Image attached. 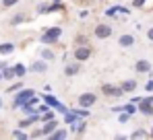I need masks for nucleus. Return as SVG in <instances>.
I'll list each match as a JSON object with an SVG mask.
<instances>
[{
    "instance_id": "obj_5",
    "label": "nucleus",
    "mask_w": 153,
    "mask_h": 140,
    "mask_svg": "<svg viewBox=\"0 0 153 140\" xmlns=\"http://www.w3.org/2000/svg\"><path fill=\"white\" fill-rule=\"evenodd\" d=\"M102 93L105 95V97H122L124 91H122V87H118V85H103Z\"/></svg>"
},
{
    "instance_id": "obj_6",
    "label": "nucleus",
    "mask_w": 153,
    "mask_h": 140,
    "mask_svg": "<svg viewBox=\"0 0 153 140\" xmlns=\"http://www.w3.org/2000/svg\"><path fill=\"white\" fill-rule=\"evenodd\" d=\"M42 97H44V101H46V103H48L50 107L58 109L60 113H66V111H68V109H66V107H64V105H62V103H60V101H58V99H56L54 95H42Z\"/></svg>"
},
{
    "instance_id": "obj_40",
    "label": "nucleus",
    "mask_w": 153,
    "mask_h": 140,
    "mask_svg": "<svg viewBox=\"0 0 153 140\" xmlns=\"http://www.w3.org/2000/svg\"><path fill=\"white\" fill-rule=\"evenodd\" d=\"M79 17H81V19H87V17H89V10H81Z\"/></svg>"
},
{
    "instance_id": "obj_28",
    "label": "nucleus",
    "mask_w": 153,
    "mask_h": 140,
    "mask_svg": "<svg viewBox=\"0 0 153 140\" xmlns=\"http://www.w3.org/2000/svg\"><path fill=\"white\" fill-rule=\"evenodd\" d=\"M37 13H39V15H48V13H50V4H39V6H37Z\"/></svg>"
},
{
    "instance_id": "obj_10",
    "label": "nucleus",
    "mask_w": 153,
    "mask_h": 140,
    "mask_svg": "<svg viewBox=\"0 0 153 140\" xmlns=\"http://www.w3.org/2000/svg\"><path fill=\"white\" fill-rule=\"evenodd\" d=\"M58 128V119L56 117H52V119H48V122H44V128H42V136H50L52 132Z\"/></svg>"
},
{
    "instance_id": "obj_13",
    "label": "nucleus",
    "mask_w": 153,
    "mask_h": 140,
    "mask_svg": "<svg viewBox=\"0 0 153 140\" xmlns=\"http://www.w3.org/2000/svg\"><path fill=\"white\" fill-rule=\"evenodd\" d=\"M128 13H130V10H128L126 6H110L103 15H105V17H116V15H128Z\"/></svg>"
},
{
    "instance_id": "obj_4",
    "label": "nucleus",
    "mask_w": 153,
    "mask_h": 140,
    "mask_svg": "<svg viewBox=\"0 0 153 140\" xmlns=\"http://www.w3.org/2000/svg\"><path fill=\"white\" fill-rule=\"evenodd\" d=\"M73 54H75L76 62H85V60H89V56H91V47L87 46V43H85V46H76Z\"/></svg>"
},
{
    "instance_id": "obj_15",
    "label": "nucleus",
    "mask_w": 153,
    "mask_h": 140,
    "mask_svg": "<svg viewBox=\"0 0 153 140\" xmlns=\"http://www.w3.org/2000/svg\"><path fill=\"white\" fill-rule=\"evenodd\" d=\"M79 70H81V62H73V64H66L64 74L66 76H75V74H79Z\"/></svg>"
},
{
    "instance_id": "obj_26",
    "label": "nucleus",
    "mask_w": 153,
    "mask_h": 140,
    "mask_svg": "<svg viewBox=\"0 0 153 140\" xmlns=\"http://www.w3.org/2000/svg\"><path fill=\"white\" fill-rule=\"evenodd\" d=\"M75 119H76V113H75V111H66V113H64V122H66L68 126H71Z\"/></svg>"
},
{
    "instance_id": "obj_45",
    "label": "nucleus",
    "mask_w": 153,
    "mask_h": 140,
    "mask_svg": "<svg viewBox=\"0 0 153 140\" xmlns=\"http://www.w3.org/2000/svg\"><path fill=\"white\" fill-rule=\"evenodd\" d=\"M0 107H2V99H0Z\"/></svg>"
},
{
    "instance_id": "obj_14",
    "label": "nucleus",
    "mask_w": 153,
    "mask_h": 140,
    "mask_svg": "<svg viewBox=\"0 0 153 140\" xmlns=\"http://www.w3.org/2000/svg\"><path fill=\"white\" fill-rule=\"evenodd\" d=\"M118 46L120 47H132L134 46V35H130V33L120 35V37H118Z\"/></svg>"
},
{
    "instance_id": "obj_20",
    "label": "nucleus",
    "mask_w": 153,
    "mask_h": 140,
    "mask_svg": "<svg viewBox=\"0 0 153 140\" xmlns=\"http://www.w3.org/2000/svg\"><path fill=\"white\" fill-rule=\"evenodd\" d=\"M13 70H15V78H23V76L27 74V68L21 64V62H17V64L13 66Z\"/></svg>"
},
{
    "instance_id": "obj_34",
    "label": "nucleus",
    "mask_w": 153,
    "mask_h": 140,
    "mask_svg": "<svg viewBox=\"0 0 153 140\" xmlns=\"http://www.w3.org/2000/svg\"><path fill=\"white\" fill-rule=\"evenodd\" d=\"M145 91H147V93H153V78H149V80L145 83Z\"/></svg>"
},
{
    "instance_id": "obj_30",
    "label": "nucleus",
    "mask_w": 153,
    "mask_h": 140,
    "mask_svg": "<svg viewBox=\"0 0 153 140\" xmlns=\"http://www.w3.org/2000/svg\"><path fill=\"white\" fill-rule=\"evenodd\" d=\"M25 21V17L23 15H15L13 19H10V25H19V23H23Z\"/></svg>"
},
{
    "instance_id": "obj_21",
    "label": "nucleus",
    "mask_w": 153,
    "mask_h": 140,
    "mask_svg": "<svg viewBox=\"0 0 153 140\" xmlns=\"http://www.w3.org/2000/svg\"><path fill=\"white\" fill-rule=\"evenodd\" d=\"M54 58H56V54H54V52H52L50 47H44V49H42V60H46V62H54Z\"/></svg>"
},
{
    "instance_id": "obj_8",
    "label": "nucleus",
    "mask_w": 153,
    "mask_h": 140,
    "mask_svg": "<svg viewBox=\"0 0 153 140\" xmlns=\"http://www.w3.org/2000/svg\"><path fill=\"white\" fill-rule=\"evenodd\" d=\"M95 101H97V95H93V93H83L81 97H79V105L81 107H91V105H95Z\"/></svg>"
},
{
    "instance_id": "obj_16",
    "label": "nucleus",
    "mask_w": 153,
    "mask_h": 140,
    "mask_svg": "<svg viewBox=\"0 0 153 140\" xmlns=\"http://www.w3.org/2000/svg\"><path fill=\"white\" fill-rule=\"evenodd\" d=\"M66 136H68V130H66V128H56L50 134L52 140H62V138H66Z\"/></svg>"
},
{
    "instance_id": "obj_44",
    "label": "nucleus",
    "mask_w": 153,
    "mask_h": 140,
    "mask_svg": "<svg viewBox=\"0 0 153 140\" xmlns=\"http://www.w3.org/2000/svg\"><path fill=\"white\" fill-rule=\"evenodd\" d=\"M0 80H2V72H0Z\"/></svg>"
},
{
    "instance_id": "obj_23",
    "label": "nucleus",
    "mask_w": 153,
    "mask_h": 140,
    "mask_svg": "<svg viewBox=\"0 0 153 140\" xmlns=\"http://www.w3.org/2000/svg\"><path fill=\"white\" fill-rule=\"evenodd\" d=\"M122 111H126L128 116H134V113L139 111V109H137V103H126V105L122 107Z\"/></svg>"
},
{
    "instance_id": "obj_32",
    "label": "nucleus",
    "mask_w": 153,
    "mask_h": 140,
    "mask_svg": "<svg viewBox=\"0 0 153 140\" xmlns=\"http://www.w3.org/2000/svg\"><path fill=\"white\" fill-rule=\"evenodd\" d=\"M118 119H120V122H122V124H126L128 119H130V116H128L126 111H120V113H118Z\"/></svg>"
},
{
    "instance_id": "obj_41",
    "label": "nucleus",
    "mask_w": 153,
    "mask_h": 140,
    "mask_svg": "<svg viewBox=\"0 0 153 140\" xmlns=\"http://www.w3.org/2000/svg\"><path fill=\"white\" fill-rule=\"evenodd\" d=\"M4 66H6V62H0V70L4 68Z\"/></svg>"
},
{
    "instance_id": "obj_9",
    "label": "nucleus",
    "mask_w": 153,
    "mask_h": 140,
    "mask_svg": "<svg viewBox=\"0 0 153 140\" xmlns=\"http://www.w3.org/2000/svg\"><path fill=\"white\" fill-rule=\"evenodd\" d=\"M29 72H33V74H44V72H48V62H46V60L33 62V64L29 66Z\"/></svg>"
},
{
    "instance_id": "obj_17",
    "label": "nucleus",
    "mask_w": 153,
    "mask_h": 140,
    "mask_svg": "<svg viewBox=\"0 0 153 140\" xmlns=\"http://www.w3.org/2000/svg\"><path fill=\"white\" fill-rule=\"evenodd\" d=\"M35 122H39V113H31V116L25 117L23 122H19V128H27V126H31V124H35Z\"/></svg>"
},
{
    "instance_id": "obj_35",
    "label": "nucleus",
    "mask_w": 153,
    "mask_h": 140,
    "mask_svg": "<svg viewBox=\"0 0 153 140\" xmlns=\"http://www.w3.org/2000/svg\"><path fill=\"white\" fill-rule=\"evenodd\" d=\"M19 0H2V6L4 8H8V6H13V4H17Z\"/></svg>"
},
{
    "instance_id": "obj_31",
    "label": "nucleus",
    "mask_w": 153,
    "mask_h": 140,
    "mask_svg": "<svg viewBox=\"0 0 153 140\" xmlns=\"http://www.w3.org/2000/svg\"><path fill=\"white\" fill-rule=\"evenodd\" d=\"M13 138H29V136H27L23 130H15V132H13Z\"/></svg>"
},
{
    "instance_id": "obj_22",
    "label": "nucleus",
    "mask_w": 153,
    "mask_h": 140,
    "mask_svg": "<svg viewBox=\"0 0 153 140\" xmlns=\"http://www.w3.org/2000/svg\"><path fill=\"white\" fill-rule=\"evenodd\" d=\"M0 72H2V80H13V78H15V70L8 68V66H4Z\"/></svg>"
},
{
    "instance_id": "obj_29",
    "label": "nucleus",
    "mask_w": 153,
    "mask_h": 140,
    "mask_svg": "<svg viewBox=\"0 0 153 140\" xmlns=\"http://www.w3.org/2000/svg\"><path fill=\"white\" fill-rule=\"evenodd\" d=\"M21 87H23V83H21V80H19V83H13V85L8 87V93H17Z\"/></svg>"
},
{
    "instance_id": "obj_42",
    "label": "nucleus",
    "mask_w": 153,
    "mask_h": 140,
    "mask_svg": "<svg viewBox=\"0 0 153 140\" xmlns=\"http://www.w3.org/2000/svg\"><path fill=\"white\" fill-rule=\"evenodd\" d=\"M149 136H151V138H153V130H151V132H149Z\"/></svg>"
},
{
    "instance_id": "obj_7",
    "label": "nucleus",
    "mask_w": 153,
    "mask_h": 140,
    "mask_svg": "<svg viewBox=\"0 0 153 140\" xmlns=\"http://www.w3.org/2000/svg\"><path fill=\"white\" fill-rule=\"evenodd\" d=\"M93 33H95V37H97V39H108V37L112 35V27H110V25H105V23H100L97 27H95V31H93Z\"/></svg>"
},
{
    "instance_id": "obj_12",
    "label": "nucleus",
    "mask_w": 153,
    "mask_h": 140,
    "mask_svg": "<svg viewBox=\"0 0 153 140\" xmlns=\"http://www.w3.org/2000/svg\"><path fill=\"white\" fill-rule=\"evenodd\" d=\"M134 70H137L139 74H149V72H151V62H149V60H139V62L134 64Z\"/></svg>"
},
{
    "instance_id": "obj_19",
    "label": "nucleus",
    "mask_w": 153,
    "mask_h": 140,
    "mask_svg": "<svg viewBox=\"0 0 153 140\" xmlns=\"http://www.w3.org/2000/svg\"><path fill=\"white\" fill-rule=\"evenodd\" d=\"M13 52H15V43H10V41L0 43V56H8V54H13Z\"/></svg>"
},
{
    "instance_id": "obj_39",
    "label": "nucleus",
    "mask_w": 153,
    "mask_h": 140,
    "mask_svg": "<svg viewBox=\"0 0 153 140\" xmlns=\"http://www.w3.org/2000/svg\"><path fill=\"white\" fill-rule=\"evenodd\" d=\"M147 39H149V41H153V27H149V29H147Z\"/></svg>"
},
{
    "instance_id": "obj_11",
    "label": "nucleus",
    "mask_w": 153,
    "mask_h": 140,
    "mask_svg": "<svg viewBox=\"0 0 153 140\" xmlns=\"http://www.w3.org/2000/svg\"><path fill=\"white\" fill-rule=\"evenodd\" d=\"M71 126H73V132H75L76 136H83V134L87 132V122H85V119H75Z\"/></svg>"
},
{
    "instance_id": "obj_1",
    "label": "nucleus",
    "mask_w": 153,
    "mask_h": 140,
    "mask_svg": "<svg viewBox=\"0 0 153 140\" xmlns=\"http://www.w3.org/2000/svg\"><path fill=\"white\" fill-rule=\"evenodd\" d=\"M60 35H62V29H60V27H48L39 39H42L44 46H56L58 39H60Z\"/></svg>"
},
{
    "instance_id": "obj_2",
    "label": "nucleus",
    "mask_w": 153,
    "mask_h": 140,
    "mask_svg": "<svg viewBox=\"0 0 153 140\" xmlns=\"http://www.w3.org/2000/svg\"><path fill=\"white\" fill-rule=\"evenodd\" d=\"M33 95H35L33 89H23V87H21V89L17 91V95H15V99H13V107H15V109H17V107H21V105L27 103Z\"/></svg>"
},
{
    "instance_id": "obj_25",
    "label": "nucleus",
    "mask_w": 153,
    "mask_h": 140,
    "mask_svg": "<svg viewBox=\"0 0 153 140\" xmlns=\"http://www.w3.org/2000/svg\"><path fill=\"white\" fill-rule=\"evenodd\" d=\"M73 111L76 113V117H89V111H87V107H81V105H79V107H76V109H73Z\"/></svg>"
},
{
    "instance_id": "obj_38",
    "label": "nucleus",
    "mask_w": 153,
    "mask_h": 140,
    "mask_svg": "<svg viewBox=\"0 0 153 140\" xmlns=\"http://www.w3.org/2000/svg\"><path fill=\"white\" fill-rule=\"evenodd\" d=\"M39 136H42V130H33L31 132V138H39Z\"/></svg>"
},
{
    "instance_id": "obj_27",
    "label": "nucleus",
    "mask_w": 153,
    "mask_h": 140,
    "mask_svg": "<svg viewBox=\"0 0 153 140\" xmlns=\"http://www.w3.org/2000/svg\"><path fill=\"white\" fill-rule=\"evenodd\" d=\"M58 10H64V4H62V2H52L50 13H58Z\"/></svg>"
},
{
    "instance_id": "obj_37",
    "label": "nucleus",
    "mask_w": 153,
    "mask_h": 140,
    "mask_svg": "<svg viewBox=\"0 0 153 140\" xmlns=\"http://www.w3.org/2000/svg\"><path fill=\"white\" fill-rule=\"evenodd\" d=\"M48 109H52V107H50V105H48V103H46V105H39V107H37L35 111H39V113H46Z\"/></svg>"
},
{
    "instance_id": "obj_43",
    "label": "nucleus",
    "mask_w": 153,
    "mask_h": 140,
    "mask_svg": "<svg viewBox=\"0 0 153 140\" xmlns=\"http://www.w3.org/2000/svg\"><path fill=\"white\" fill-rule=\"evenodd\" d=\"M52 2H60V0H52Z\"/></svg>"
},
{
    "instance_id": "obj_24",
    "label": "nucleus",
    "mask_w": 153,
    "mask_h": 140,
    "mask_svg": "<svg viewBox=\"0 0 153 140\" xmlns=\"http://www.w3.org/2000/svg\"><path fill=\"white\" fill-rule=\"evenodd\" d=\"M130 138L134 140V138H149V134L145 132V130H134L132 134H130Z\"/></svg>"
},
{
    "instance_id": "obj_3",
    "label": "nucleus",
    "mask_w": 153,
    "mask_h": 140,
    "mask_svg": "<svg viewBox=\"0 0 153 140\" xmlns=\"http://www.w3.org/2000/svg\"><path fill=\"white\" fill-rule=\"evenodd\" d=\"M137 109L143 113V116H151L153 113V97L149 95V97H143L139 103H137Z\"/></svg>"
},
{
    "instance_id": "obj_18",
    "label": "nucleus",
    "mask_w": 153,
    "mask_h": 140,
    "mask_svg": "<svg viewBox=\"0 0 153 140\" xmlns=\"http://www.w3.org/2000/svg\"><path fill=\"white\" fill-rule=\"evenodd\" d=\"M120 87H122V91H124V93H132V91L137 89V80H132V78H126V80H124Z\"/></svg>"
},
{
    "instance_id": "obj_33",
    "label": "nucleus",
    "mask_w": 153,
    "mask_h": 140,
    "mask_svg": "<svg viewBox=\"0 0 153 140\" xmlns=\"http://www.w3.org/2000/svg\"><path fill=\"white\" fill-rule=\"evenodd\" d=\"M52 117H54V111H52V109H48V111H46L44 116L39 117V119H44V122H48V119H52Z\"/></svg>"
},
{
    "instance_id": "obj_36",
    "label": "nucleus",
    "mask_w": 153,
    "mask_h": 140,
    "mask_svg": "<svg viewBox=\"0 0 153 140\" xmlns=\"http://www.w3.org/2000/svg\"><path fill=\"white\" fill-rule=\"evenodd\" d=\"M145 2H147V0H132V6H134V8H141V6H145Z\"/></svg>"
}]
</instances>
